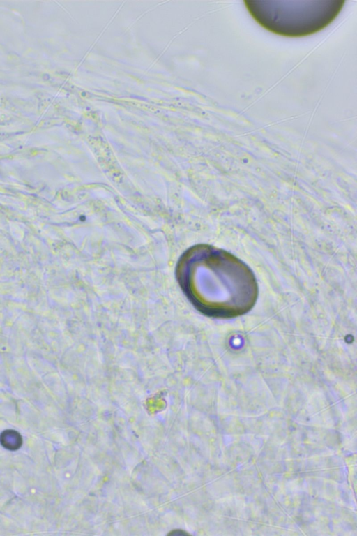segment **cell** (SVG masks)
I'll use <instances>...</instances> for the list:
<instances>
[{
  "instance_id": "cell-1",
  "label": "cell",
  "mask_w": 357,
  "mask_h": 536,
  "mask_svg": "<svg viewBox=\"0 0 357 536\" xmlns=\"http://www.w3.org/2000/svg\"><path fill=\"white\" fill-rule=\"evenodd\" d=\"M195 257L185 287L198 310L211 317L232 318L254 306L257 283L243 261L227 251L206 246Z\"/></svg>"
}]
</instances>
